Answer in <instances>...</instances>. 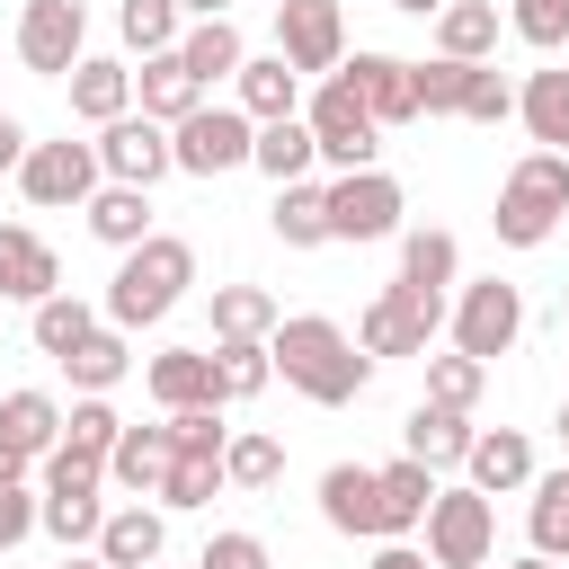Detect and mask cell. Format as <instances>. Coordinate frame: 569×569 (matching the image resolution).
I'll return each instance as SVG.
<instances>
[{
    "instance_id": "cell-1",
    "label": "cell",
    "mask_w": 569,
    "mask_h": 569,
    "mask_svg": "<svg viewBox=\"0 0 569 569\" xmlns=\"http://www.w3.org/2000/svg\"><path fill=\"white\" fill-rule=\"evenodd\" d=\"M267 356H276V373H284L311 409H347V400H365V382H373V356H365L338 320H320V311L276 320V329H267Z\"/></svg>"
},
{
    "instance_id": "cell-2",
    "label": "cell",
    "mask_w": 569,
    "mask_h": 569,
    "mask_svg": "<svg viewBox=\"0 0 569 569\" xmlns=\"http://www.w3.org/2000/svg\"><path fill=\"white\" fill-rule=\"evenodd\" d=\"M187 284H196V249H187L178 231H151V240H133V249H116L107 311H98V320H116V329L133 338V329L169 320V311L187 302Z\"/></svg>"
},
{
    "instance_id": "cell-3",
    "label": "cell",
    "mask_w": 569,
    "mask_h": 569,
    "mask_svg": "<svg viewBox=\"0 0 569 569\" xmlns=\"http://www.w3.org/2000/svg\"><path fill=\"white\" fill-rule=\"evenodd\" d=\"M560 213H569V151H542V142H533V151L507 169L489 231H498L507 249H542V240L560 231Z\"/></svg>"
},
{
    "instance_id": "cell-4",
    "label": "cell",
    "mask_w": 569,
    "mask_h": 569,
    "mask_svg": "<svg viewBox=\"0 0 569 569\" xmlns=\"http://www.w3.org/2000/svg\"><path fill=\"white\" fill-rule=\"evenodd\" d=\"M436 329H445V293H427V284H382L365 311H356V347L382 365V356H427L436 347Z\"/></svg>"
},
{
    "instance_id": "cell-5",
    "label": "cell",
    "mask_w": 569,
    "mask_h": 569,
    "mask_svg": "<svg viewBox=\"0 0 569 569\" xmlns=\"http://www.w3.org/2000/svg\"><path fill=\"white\" fill-rule=\"evenodd\" d=\"M489 551H498V498H480L471 480L462 489L436 480V498H427V560L436 569H489Z\"/></svg>"
},
{
    "instance_id": "cell-6",
    "label": "cell",
    "mask_w": 569,
    "mask_h": 569,
    "mask_svg": "<svg viewBox=\"0 0 569 569\" xmlns=\"http://www.w3.org/2000/svg\"><path fill=\"white\" fill-rule=\"evenodd\" d=\"M302 124H311V142H320V160H329V169H373V151H382V124H373V116H365V98L347 89V71H329V80L311 89Z\"/></svg>"
},
{
    "instance_id": "cell-7",
    "label": "cell",
    "mask_w": 569,
    "mask_h": 569,
    "mask_svg": "<svg viewBox=\"0 0 569 569\" xmlns=\"http://www.w3.org/2000/svg\"><path fill=\"white\" fill-rule=\"evenodd\" d=\"M249 142H258V124H249L240 107H222V98H204L196 116H178V124H169V160H178L187 178L249 169Z\"/></svg>"
},
{
    "instance_id": "cell-8",
    "label": "cell",
    "mask_w": 569,
    "mask_h": 569,
    "mask_svg": "<svg viewBox=\"0 0 569 569\" xmlns=\"http://www.w3.org/2000/svg\"><path fill=\"white\" fill-rule=\"evenodd\" d=\"M98 178H107V169H98V142H71V133H62V142H27V160H18V196H27L36 213H62V204L80 213V204L98 196Z\"/></svg>"
},
{
    "instance_id": "cell-9",
    "label": "cell",
    "mask_w": 569,
    "mask_h": 569,
    "mask_svg": "<svg viewBox=\"0 0 569 569\" xmlns=\"http://www.w3.org/2000/svg\"><path fill=\"white\" fill-rule=\"evenodd\" d=\"M400 178L391 169H338L329 178V240H400Z\"/></svg>"
},
{
    "instance_id": "cell-10",
    "label": "cell",
    "mask_w": 569,
    "mask_h": 569,
    "mask_svg": "<svg viewBox=\"0 0 569 569\" xmlns=\"http://www.w3.org/2000/svg\"><path fill=\"white\" fill-rule=\"evenodd\" d=\"M445 320H453V347H462V356L498 365V356H516V338H525V293H516L507 276H480V284H462V302H453Z\"/></svg>"
},
{
    "instance_id": "cell-11",
    "label": "cell",
    "mask_w": 569,
    "mask_h": 569,
    "mask_svg": "<svg viewBox=\"0 0 569 569\" xmlns=\"http://www.w3.org/2000/svg\"><path fill=\"white\" fill-rule=\"evenodd\" d=\"M276 53L302 80H329L347 62V9L338 0H276Z\"/></svg>"
},
{
    "instance_id": "cell-12",
    "label": "cell",
    "mask_w": 569,
    "mask_h": 569,
    "mask_svg": "<svg viewBox=\"0 0 569 569\" xmlns=\"http://www.w3.org/2000/svg\"><path fill=\"white\" fill-rule=\"evenodd\" d=\"M9 53H18L27 71H44V80H62V71L89 53V9H80V0H27Z\"/></svg>"
},
{
    "instance_id": "cell-13",
    "label": "cell",
    "mask_w": 569,
    "mask_h": 569,
    "mask_svg": "<svg viewBox=\"0 0 569 569\" xmlns=\"http://www.w3.org/2000/svg\"><path fill=\"white\" fill-rule=\"evenodd\" d=\"M98 169L116 187H160L178 160H169V124H151L142 107H124L116 124H98Z\"/></svg>"
},
{
    "instance_id": "cell-14",
    "label": "cell",
    "mask_w": 569,
    "mask_h": 569,
    "mask_svg": "<svg viewBox=\"0 0 569 569\" xmlns=\"http://www.w3.org/2000/svg\"><path fill=\"white\" fill-rule=\"evenodd\" d=\"M338 71H347V89L365 98V116H373V124H418V80H409V62H400V53L356 44Z\"/></svg>"
},
{
    "instance_id": "cell-15",
    "label": "cell",
    "mask_w": 569,
    "mask_h": 569,
    "mask_svg": "<svg viewBox=\"0 0 569 569\" xmlns=\"http://www.w3.org/2000/svg\"><path fill=\"white\" fill-rule=\"evenodd\" d=\"M320 525L356 533V542L382 533V480H373V462H329L320 471Z\"/></svg>"
},
{
    "instance_id": "cell-16",
    "label": "cell",
    "mask_w": 569,
    "mask_h": 569,
    "mask_svg": "<svg viewBox=\"0 0 569 569\" xmlns=\"http://www.w3.org/2000/svg\"><path fill=\"white\" fill-rule=\"evenodd\" d=\"M462 471H471V489H480V498H507V489H525V480H533V436H525V427H471Z\"/></svg>"
},
{
    "instance_id": "cell-17",
    "label": "cell",
    "mask_w": 569,
    "mask_h": 569,
    "mask_svg": "<svg viewBox=\"0 0 569 569\" xmlns=\"http://www.w3.org/2000/svg\"><path fill=\"white\" fill-rule=\"evenodd\" d=\"M231 107H240L249 124L293 116V107H302V71H293L284 53H240V71H231Z\"/></svg>"
},
{
    "instance_id": "cell-18",
    "label": "cell",
    "mask_w": 569,
    "mask_h": 569,
    "mask_svg": "<svg viewBox=\"0 0 569 569\" xmlns=\"http://www.w3.org/2000/svg\"><path fill=\"white\" fill-rule=\"evenodd\" d=\"M44 293H62V258L27 222H0V302H44Z\"/></svg>"
},
{
    "instance_id": "cell-19",
    "label": "cell",
    "mask_w": 569,
    "mask_h": 569,
    "mask_svg": "<svg viewBox=\"0 0 569 569\" xmlns=\"http://www.w3.org/2000/svg\"><path fill=\"white\" fill-rule=\"evenodd\" d=\"M62 89H71V116H80V124H116V116L133 107V71H124L116 53H80V62L62 71Z\"/></svg>"
},
{
    "instance_id": "cell-20",
    "label": "cell",
    "mask_w": 569,
    "mask_h": 569,
    "mask_svg": "<svg viewBox=\"0 0 569 569\" xmlns=\"http://www.w3.org/2000/svg\"><path fill=\"white\" fill-rule=\"evenodd\" d=\"M133 107H142L151 124H178V116L204 107V80L178 62V44H169V53H142V71H133Z\"/></svg>"
},
{
    "instance_id": "cell-21",
    "label": "cell",
    "mask_w": 569,
    "mask_h": 569,
    "mask_svg": "<svg viewBox=\"0 0 569 569\" xmlns=\"http://www.w3.org/2000/svg\"><path fill=\"white\" fill-rule=\"evenodd\" d=\"M142 382H151L160 409H204V400H222V391H213V347H160V356L142 365Z\"/></svg>"
},
{
    "instance_id": "cell-22",
    "label": "cell",
    "mask_w": 569,
    "mask_h": 569,
    "mask_svg": "<svg viewBox=\"0 0 569 569\" xmlns=\"http://www.w3.org/2000/svg\"><path fill=\"white\" fill-rule=\"evenodd\" d=\"M400 453H418L427 471H453L471 453V409H445V400H418L409 427H400Z\"/></svg>"
},
{
    "instance_id": "cell-23",
    "label": "cell",
    "mask_w": 569,
    "mask_h": 569,
    "mask_svg": "<svg viewBox=\"0 0 569 569\" xmlns=\"http://www.w3.org/2000/svg\"><path fill=\"white\" fill-rule=\"evenodd\" d=\"M160 542H169V525H160V507H107V525H98V560L107 569H151L160 560Z\"/></svg>"
},
{
    "instance_id": "cell-24",
    "label": "cell",
    "mask_w": 569,
    "mask_h": 569,
    "mask_svg": "<svg viewBox=\"0 0 569 569\" xmlns=\"http://www.w3.org/2000/svg\"><path fill=\"white\" fill-rule=\"evenodd\" d=\"M80 213H89V240H107V249L151 240V187H116V178H98V196H89Z\"/></svg>"
},
{
    "instance_id": "cell-25",
    "label": "cell",
    "mask_w": 569,
    "mask_h": 569,
    "mask_svg": "<svg viewBox=\"0 0 569 569\" xmlns=\"http://www.w3.org/2000/svg\"><path fill=\"white\" fill-rule=\"evenodd\" d=\"M373 480H382V542L418 533V525H427V498H436V471H427L418 453H400V462H382Z\"/></svg>"
},
{
    "instance_id": "cell-26",
    "label": "cell",
    "mask_w": 569,
    "mask_h": 569,
    "mask_svg": "<svg viewBox=\"0 0 569 569\" xmlns=\"http://www.w3.org/2000/svg\"><path fill=\"white\" fill-rule=\"evenodd\" d=\"M169 453H178V445H169V418H160V427H124V436H116V453H107V480H116V489H133V498H151V489H160V471H169Z\"/></svg>"
},
{
    "instance_id": "cell-27",
    "label": "cell",
    "mask_w": 569,
    "mask_h": 569,
    "mask_svg": "<svg viewBox=\"0 0 569 569\" xmlns=\"http://www.w3.org/2000/svg\"><path fill=\"white\" fill-rule=\"evenodd\" d=\"M516 116L542 151H569V71H525L516 80Z\"/></svg>"
},
{
    "instance_id": "cell-28",
    "label": "cell",
    "mask_w": 569,
    "mask_h": 569,
    "mask_svg": "<svg viewBox=\"0 0 569 569\" xmlns=\"http://www.w3.org/2000/svg\"><path fill=\"white\" fill-rule=\"evenodd\" d=\"M436 53L489 62V53H498V0H445V9H436Z\"/></svg>"
},
{
    "instance_id": "cell-29",
    "label": "cell",
    "mask_w": 569,
    "mask_h": 569,
    "mask_svg": "<svg viewBox=\"0 0 569 569\" xmlns=\"http://www.w3.org/2000/svg\"><path fill=\"white\" fill-rule=\"evenodd\" d=\"M311 160H320V142H311L302 116H267L258 142H249V169H267L276 187H284V178H311Z\"/></svg>"
},
{
    "instance_id": "cell-30",
    "label": "cell",
    "mask_w": 569,
    "mask_h": 569,
    "mask_svg": "<svg viewBox=\"0 0 569 569\" xmlns=\"http://www.w3.org/2000/svg\"><path fill=\"white\" fill-rule=\"evenodd\" d=\"M267 222H276V240H284V249H329V187H311V178H284Z\"/></svg>"
},
{
    "instance_id": "cell-31",
    "label": "cell",
    "mask_w": 569,
    "mask_h": 569,
    "mask_svg": "<svg viewBox=\"0 0 569 569\" xmlns=\"http://www.w3.org/2000/svg\"><path fill=\"white\" fill-rule=\"evenodd\" d=\"M62 373H71V391H116L124 373H133V347H124V329L116 320H98L71 356H62Z\"/></svg>"
},
{
    "instance_id": "cell-32",
    "label": "cell",
    "mask_w": 569,
    "mask_h": 569,
    "mask_svg": "<svg viewBox=\"0 0 569 569\" xmlns=\"http://www.w3.org/2000/svg\"><path fill=\"white\" fill-rule=\"evenodd\" d=\"M240 53H249V44H240V27H231V18H187V36H178V62H187L204 89H213V80H231V71H240Z\"/></svg>"
},
{
    "instance_id": "cell-33",
    "label": "cell",
    "mask_w": 569,
    "mask_h": 569,
    "mask_svg": "<svg viewBox=\"0 0 569 569\" xmlns=\"http://www.w3.org/2000/svg\"><path fill=\"white\" fill-rule=\"evenodd\" d=\"M267 382H276L267 338H213V391H222V409H231V400H258Z\"/></svg>"
},
{
    "instance_id": "cell-34",
    "label": "cell",
    "mask_w": 569,
    "mask_h": 569,
    "mask_svg": "<svg viewBox=\"0 0 569 569\" xmlns=\"http://www.w3.org/2000/svg\"><path fill=\"white\" fill-rule=\"evenodd\" d=\"M525 489H533V507H525L533 551H542V560H569V462H560V471H533Z\"/></svg>"
},
{
    "instance_id": "cell-35",
    "label": "cell",
    "mask_w": 569,
    "mask_h": 569,
    "mask_svg": "<svg viewBox=\"0 0 569 569\" xmlns=\"http://www.w3.org/2000/svg\"><path fill=\"white\" fill-rule=\"evenodd\" d=\"M89 329H98V311H89L80 293H44V302H27V338H36L53 365H62V356H71Z\"/></svg>"
},
{
    "instance_id": "cell-36",
    "label": "cell",
    "mask_w": 569,
    "mask_h": 569,
    "mask_svg": "<svg viewBox=\"0 0 569 569\" xmlns=\"http://www.w3.org/2000/svg\"><path fill=\"white\" fill-rule=\"evenodd\" d=\"M98 525H107V507H98V489H44V498H36V533H53L62 551H80V542H98Z\"/></svg>"
},
{
    "instance_id": "cell-37",
    "label": "cell",
    "mask_w": 569,
    "mask_h": 569,
    "mask_svg": "<svg viewBox=\"0 0 569 569\" xmlns=\"http://www.w3.org/2000/svg\"><path fill=\"white\" fill-rule=\"evenodd\" d=\"M0 436L27 445V453H53V445H62V400H53V391H9V400H0Z\"/></svg>"
},
{
    "instance_id": "cell-38",
    "label": "cell",
    "mask_w": 569,
    "mask_h": 569,
    "mask_svg": "<svg viewBox=\"0 0 569 569\" xmlns=\"http://www.w3.org/2000/svg\"><path fill=\"white\" fill-rule=\"evenodd\" d=\"M284 311L267 284H213V338H267Z\"/></svg>"
},
{
    "instance_id": "cell-39",
    "label": "cell",
    "mask_w": 569,
    "mask_h": 569,
    "mask_svg": "<svg viewBox=\"0 0 569 569\" xmlns=\"http://www.w3.org/2000/svg\"><path fill=\"white\" fill-rule=\"evenodd\" d=\"M116 436H124V418H116V400H107V391H80V400L62 409V445H71V453L107 462V453H116Z\"/></svg>"
},
{
    "instance_id": "cell-40",
    "label": "cell",
    "mask_w": 569,
    "mask_h": 569,
    "mask_svg": "<svg viewBox=\"0 0 569 569\" xmlns=\"http://www.w3.org/2000/svg\"><path fill=\"white\" fill-rule=\"evenodd\" d=\"M231 480H222V453H169V471H160V507H213Z\"/></svg>"
},
{
    "instance_id": "cell-41",
    "label": "cell",
    "mask_w": 569,
    "mask_h": 569,
    "mask_svg": "<svg viewBox=\"0 0 569 569\" xmlns=\"http://www.w3.org/2000/svg\"><path fill=\"white\" fill-rule=\"evenodd\" d=\"M453 267H462V249H453V231H400V276L409 284H427V293H445L453 284Z\"/></svg>"
},
{
    "instance_id": "cell-42",
    "label": "cell",
    "mask_w": 569,
    "mask_h": 569,
    "mask_svg": "<svg viewBox=\"0 0 569 569\" xmlns=\"http://www.w3.org/2000/svg\"><path fill=\"white\" fill-rule=\"evenodd\" d=\"M222 480H231V489H276V480H284V445H276L267 427L231 436V445H222Z\"/></svg>"
},
{
    "instance_id": "cell-43",
    "label": "cell",
    "mask_w": 569,
    "mask_h": 569,
    "mask_svg": "<svg viewBox=\"0 0 569 569\" xmlns=\"http://www.w3.org/2000/svg\"><path fill=\"white\" fill-rule=\"evenodd\" d=\"M116 36H124L133 53H169V44L187 36V9H178V0H124V9H116Z\"/></svg>"
},
{
    "instance_id": "cell-44",
    "label": "cell",
    "mask_w": 569,
    "mask_h": 569,
    "mask_svg": "<svg viewBox=\"0 0 569 569\" xmlns=\"http://www.w3.org/2000/svg\"><path fill=\"white\" fill-rule=\"evenodd\" d=\"M453 116H462V124H507V116H516V80H507L498 62H471V71H462V107H453Z\"/></svg>"
},
{
    "instance_id": "cell-45",
    "label": "cell",
    "mask_w": 569,
    "mask_h": 569,
    "mask_svg": "<svg viewBox=\"0 0 569 569\" xmlns=\"http://www.w3.org/2000/svg\"><path fill=\"white\" fill-rule=\"evenodd\" d=\"M480 391H489V365H480V356H462V347H453V356H427V400L471 409Z\"/></svg>"
},
{
    "instance_id": "cell-46",
    "label": "cell",
    "mask_w": 569,
    "mask_h": 569,
    "mask_svg": "<svg viewBox=\"0 0 569 569\" xmlns=\"http://www.w3.org/2000/svg\"><path fill=\"white\" fill-rule=\"evenodd\" d=\"M462 71H471V62H453V53L409 62V80H418V116H453V107H462Z\"/></svg>"
},
{
    "instance_id": "cell-47",
    "label": "cell",
    "mask_w": 569,
    "mask_h": 569,
    "mask_svg": "<svg viewBox=\"0 0 569 569\" xmlns=\"http://www.w3.org/2000/svg\"><path fill=\"white\" fill-rule=\"evenodd\" d=\"M169 445H178V453H222V445H231L222 400H204V409H169Z\"/></svg>"
},
{
    "instance_id": "cell-48",
    "label": "cell",
    "mask_w": 569,
    "mask_h": 569,
    "mask_svg": "<svg viewBox=\"0 0 569 569\" xmlns=\"http://www.w3.org/2000/svg\"><path fill=\"white\" fill-rule=\"evenodd\" d=\"M507 27H516L533 53H551V44H569V0H516Z\"/></svg>"
},
{
    "instance_id": "cell-49",
    "label": "cell",
    "mask_w": 569,
    "mask_h": 569,
    "mask_svg": "<svg viewBox=\"0 0 569 569\" xmlns=\"http://www.w3.org/2000/svg\"><path fill=\"white\" fill-rule=\"evenodd\" d=\"M27 533H36V489L9 480V489H0V551H18Z\"/></svg>"
},
{
    "instance_id": "cell-50",
    "label": "cell",
    "mask_w": 569,
    "mask_h": 569,
    "mask_svg": "<svg viewBox=\"0 0 569 569\" xmlns=\"http://www.w3.org/2000/svg\"><path fill=\"white\" fill-rule=\"evenodd\" d=\"M204 560H213V569H267V542H258V533H213Z\"/></svg>"
},
{
    "instance_id": "cell-51",
    "label": "cell",
    "mask_w": 569,
    "mask_h": 569,
    "mask_svg": "<svg viewBox=\"0 0 569 569\" xmlns=\"http://www.w3.org/2000/svg\"><path fill=\"white\" fill-rule=\"evenodd\" d=\"M18 160H27V124L0 107V178H18Z\"/></svg>"
},
{
    "instance_id": "cell-52",
    "label": "cell",
    "mask_w": 569,
    "mask_h": 569,
    "mask_svg": "<svg viewBox=\"0 0 569 569\" xmlns=\"http://www.w3.org/2000/svg\"><path fill=\"white\" fill-rule=\"evenodd\" d=\"M9 480H36V453H27V445H9V436H0V489H9Z\"/></svg>"
},
{
    "instance_id": "cell-53",
    "label": "cell",
    "mask_w": 569,
    "mask_h": 569,
    "mask_svg": "<svg viewBox=\"0 0 569 569\" xmlns=\"http://www.w3.org/2000/svg\"><path fill=\"white\" fill-rule=\"evenodd\" d=\"M365 569H436V560H427V551H409V542H382Z\"/></svg>"
},
{
    "instance_id": "cell-54",
    "label": "cell",
    "mask_w": 569,
    "mask_h": 569,
    "mask_svg": "<svg viewBox=\"0 0 569 569\" xmlns=\"http://www.w3.org/2000/svg\"><path fill=\"white\" fill-rule=\"evenodd\" d=\"M187 18H231V0H178Z\"/></svg>"
},
{
    "instance_id": "cell-55",
    "label": "cell",
    "mask_w": 569,
    "mask_h": 569,
    "mask_svg": "<svg viewBox=\"0 0 569 569\" xmlns=\"http://www.w3.org/2000/svg\"><path fill=\"white\" fill-rule=\"evenodd\" d=\"M391 9H400V18H436L445 0H391Z\"/></svg>"
},
{
    "instance_id": "cell-56",
    "label": "cell",
    "mask_w": 569,
    "mask_h": 569,
    "mask_svg": "<svg viewBox=\"0 0 569 569\" xmlns=\"http://www.w3.org/2000/svg\"><path fill=\"white\" fill-rule=\"evenodd\" d=\"M62 569H107V560L98 551H62Z\"/></svg>"
},
{
    "instance_id": "cell-57",
    "label": "cell",
    "mask_w": 569,
    "mask_h": 569,
    "mask_svg": "<svg viewBox=\"0 0 569 569\" xmlns=\"http://www.w3.org/2000/svg\"><path fill=\"white\" fill-rule=\"evenodd\" d=\"M507 569H560V560H542V551H525V560H507Z\"/></svg>"
},
{
    "instance_id": "cell-58",
    "label": "cell",
    "mask_w": 569,
    "mask_h": 569,
    "mask_svg": "<svg viewBox=\"0 0 569 569\" xmlns=\"http://www.w3.org/2000/svg\"><path fill=\"white\" fill-rule=\"evenodd\" d=\"M560 445H569V400H560Z\"/></svg>"
},
{
    "instance_id": "cell-59",
    "label": "cell",
    "mask_w": 569,
    "mask_h": 569,
    "mask_svg": "<svg viewBox=\"0 0 569 569\" xmlns=\"http://www.w3.org/2000/svg\"><path fill=\"white\" fill-rule=\"evenodd\" d=\"M560 320H569V284H560Z\"/></svg>"
},
{
    "instance_id": "cell-60",
    "label": "cell",
    "mask_w": 569,
    "mask_h": 569,
    "mask_svg": "<svg viewBox=\"0 0 569 569\" xmlns=\"http://www.w3.org/2000/svg\"><path fill=\"white\" fill-rule=\"evenodd\" d=\"M196 569H213V560H196Z\"/></svg>"
},
{
    "instance_id": "cell-61",
    "label": "cell",
    "mask_w": 569,
    "mask_h": 569,
    "mask_svg": "<svg viewBox=\"0 0 569 569\" xmlns=\"http://www.w3.org/2000/svg\"><path fill=\"white\" fill-rule=\"evenodd\" d=\"M151 569H160V560H151Z\"/></svg>"
}]
</instances>
